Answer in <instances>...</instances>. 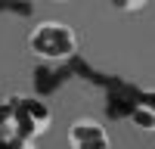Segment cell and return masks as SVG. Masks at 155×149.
<instances>
[{
    "label": "cell",
    "mask_w": 155,
    "mask_h": 149,
    "mask_svg": "<svg viewBox=\"0 0 155 149\" xmlns=\"http://www.w3.org/2000/svg\"><path fill=\"white\" fill-rule=\"evenodd\" d=\"M28 53L41 62H65L78 53V34L62 19H44L28 31Z\"/></svg>",
    "instance_id": "1"
},
{
    "label": "cell",
    "mask_w": 155,
    "mask_h": 149,
    "mask_svg": "<svg viewBox=\"0 0 155 149\" xmlns=\"http://www.w3.org/2000/svg\"><path fill=\"white\" fill-rule=\"evenodd\" d=\"M9 121L16 124L19 137L37 140V137L50 134V127H53V109L34 93H16L9 99Z\"/></svg>",
    "instance_id": "2"
},
{
    "label": "cell",
    "mask_w": 155,
    "mask_h": 149,
    "mask_svg": "<svg viewBox=\"0 0 155 149\" xmlns=\"http://www.w3.org/2000/svg\"><path fill=\"white\" fill-rule=\"evenodd\" d=\"M65 140H68V149H112L109 127L99 118H90V115H81L68 124Z\"/></svg>",
    "instance_id": "3"
},
{
    "label": "cell",
    "mask_w": 155,
    "mask_h": 149,
    "mask_svg": "<svg viewBox=\"0 0 155 149\" xmlns=\"http://www.w3.org/2000/svg\"><path fill=\"white\" fill-rule=\"evenodd\" d=\"M134 124H140L146 134L152 131V124H155V115H152V106L149 103H143V106H137L134 109Z\"/></svg>",
    "instance_id": "4"
},
{
    "label": "cell",
    "mask_w": 155,
    "mask_h": 149,
    "mask_svg": "<svg viewBox=\"0 0 155 149\" xmlns=\"http://www.w3.org/2000/svg\"><path fill=\"white\" fill-rule=\"evenodd\" d=\"M0 149H37V140H31V137H19V134H12V137H6V140L0 143Z\"/></svg>",
    "instance_id": "5"
},
{
    "label": "cell",
    "mask_w": 155,
    "mask_h": 149,
    "mask_svg": "<svg viewBox=\"0 0 155 149\" xmlns=\"http://www.w3.org/2000/svg\"><path fill=\"white\" fill-rule=\"evenodd\" d=\"M118 12H143L149 0H109Z\"/></svg>",
    "instance_id": "6"
},
{
    "label": "cell",
    "mask_w": 155,
    "mask_h": 149,
    "mask_svg": "<svg viewBox=\"0 0 155 149\" xmlns=\"http://www.w3.org/2000/svg\"><path fill=\"white\" fill-rule=\"evenodd\" d=\"M50 3H71V0H50Z\"/></svg>",
    "instance_id": "7"
}]
</instances>
